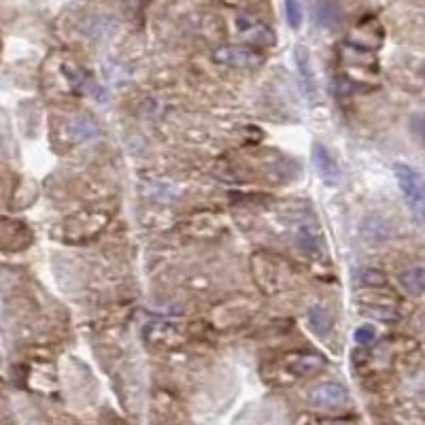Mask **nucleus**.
<instances>
[{"instance_id":"nucleus-1","label":"nucleus","mask_w":425,"mask_h":425,"mask_svg":"<svg viewBox=\"0 0 425 425\" xmlns=\"http://www.w3.org/2000/svg\"><path fill=\"white\" fill-rule=\"evenodd\" d=\"M325 366L323 355L319 353H308V351H296V353H287L281 360L273 364V374H268V378L277 376L279 383H294L298 378H306L317 374Z\"/></svg>"},{"instance_id":"nucleus-2","label":"nucleus","mask_w":425,"mask_h":425,"mask_svg":"<svg viewBox=\"0 0 425 425\" xmlns=\"http://www.w3.org/2000/svg\"><path fill=\"white\" fill-rule=\"evenodd\" d=\"M393 170L411 211L419 219H425V176L409 164H395Z\"/></svg>"},{"instance_id":"nucleus-3","label":"nucleus","mask_w":425,"mask_h":425,"mask_svg":"<svg viewBox=\"0 0 425 425\" xmlns=\"http://www.w3.org/2000/svg\"><path fill=\"white\" fill-rule=\"evenodd\" d=\"M30 230L15 219H0V249L19 251L30 244Z\"/></svg>"},{"instance_id":"nucleus-4","label":"nucleus","mask_w":425,"mask_h":425,"mask_svg":"<svg viewBox=\"0 0 425 425\" xmlns=\"http://www.w3.org/2000/svg\"><path fill=\"white\" fill-rule=\"evenodd\" d=\"M347 400H349L347 389L338 383H321L317 387H312L308 393V402L319 409H336L343 406Z\"/></svg>"},{"instance_id":"nucleus-5","label":"nucleus","mask_w":425,"mask_h":425,"mask_svg":"<svg viewBox=\"0 0 425 425\" xmlns=\"http://www.w3.org/2000/svg\"><path fill=\"white\" fill-rule=\"evenodd\" d=\"M106 226V215L100 213H79L69 219V234L73 238H92Z\"/></svg>"},{"instance_id":"nucleus-6","label":"nucleus","mask_w":425,"mask_h":425,"mask_svg":"<svg viewBox=\"0 0 425 425\" xmlns=\"http://www.w3.org/2000/svg\"><path fill=\"white\" fill-rule=\"evenodd\" d=\"M312 162H315L317 174L323 179L328 185L341 183V166L323 145H315V149H312Z\"/></svg>"},{"instance_id":"nucleus-7","label":"nucleus","mask_w":425,"mask_h":425,"mask_svg":"<svg viewBox=\"0 0 425 425\" xmlns=\"http://www.w3.org/2000/svg\"><path fill=\"white\" fill-rule=\"evenodd\" d=\"M400 285L404 287V292H409L411 296L425 294V268L421 266L406 268V271L400 275Z\"/></svg>"},{"instance_id":"nucleus-8","label":"nucleus","mask_w":425,"mask_h":425,"mask_svg":"<svg viewBox=\"0 0 425 425\" xmlns=\"http://www.w3.org/2000/svg\"><path fill=\"white\" fill-rule=\"evenodd\" d=\"M215 60L226 64V66H234V69H244V66H249L253 62H260L257 58H251L249 51L244 49H236V47H226V49H219L215 54Z\"/></svg>"},{"instance_id":"nucleus-9","label":"nucleus","mask_w":425,"mask_h":425,"mask_svg":"<svg viewBox=\"0 0 425 425\" xmlns=\"http://www.w3.org/2000/svg\"><path fill=\"white\" fill-rule=\"evenodd\" d=\"M315 17L323 28H334L341 24V9L332 0H317Z\"/></svg>"},{"instance_id":"nucleus-10","label":"nucleus","mask_w":425,"mask_h":425,"mask_svg":"<svg viewBox=\"0 0 425 425\" xmlns=\"http://www.w3.org/2000/svg\"><path fill=\"white\" fill-rule=\"evenodd\" d=\"M69 132H71V137H73L75 143H87V141L96 139L98 128L94 126L92 119H87V117H77V119H73V124L69 126Z\"/></svg>"},{"instance_id":"nucleus-11","label":"nucleus","mask_w":425,"mask_h":425,"mask_svg":"<svg viewBox=\"0 0 425 425\" xmlns=\"http://www.w3.org/2000/svg\"><path fill=\"white\" fill-rule=\"evenodd\" d=\"M308 319H310V325L315 330L319 336L328 334L330 325H332V319H330V312L323 308V306H312L310 312H308Z\"/></svg>"},{"instance_id":"nucleus-12","label":"nucleus","mask_w":425,"mask_h":425,"mask_svg":"<svg viewBox=\"0 0 425 425\" xmlns=\"http://www.w3.org/2000/svg\"><path fill=\"white\" fill-rule=\"evenodd\" d=\"M296 62H298V71L304 77V85H306V92L312 96V73H310V64H308V54L304 47L298 49L296 54Z\"/></svg>"},{"instance_id":"nucleus-13","label":"nucleus","mask_w":425,"mask_h":425,"mask_svg":"<svg viewBox=\"0 0 425 425\" xmlns=\"http://www.w3.org/2000/svg\"><path fill=\"white\" fill-rule=\"evenodd\" d=\"M285 17L292 28H300L302 24V3L300 0H285Z\"/></svg>"},{"instance_id":"nucleus-14","label":"nucleus","mask_w":425,"mask_h":425,"mask_svg":"<svg viewBox=\"0 0 425 425\" xmlns=\"http://www.w3.org/2000/svg\"><path fill=\"white\" fill-rule=\"evenodd\" d=\"M374 338H376V330L372 325H362V328L355 330L357 345H370V343H374Z\"/></svg>"}]
</instances>
